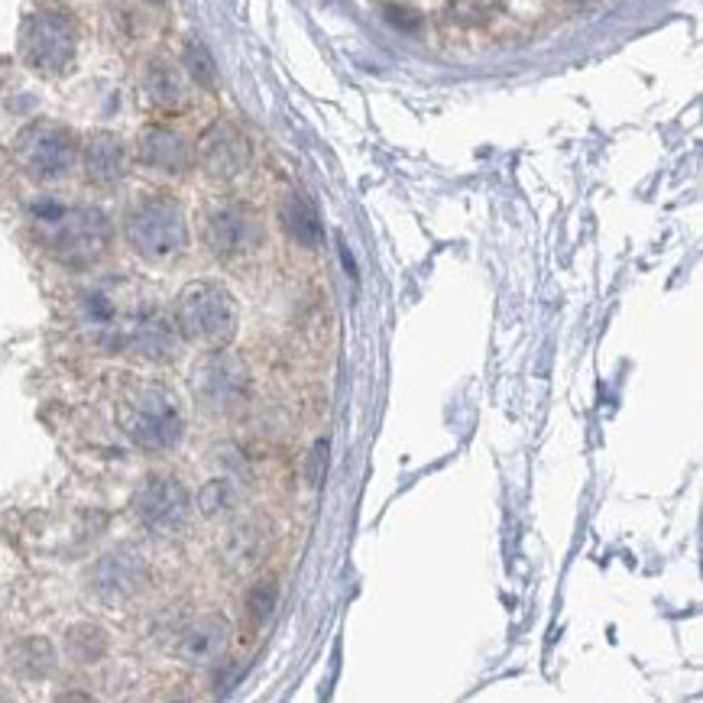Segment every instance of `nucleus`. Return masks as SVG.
Wrapping results in <instances>:
<instances>
[{
	"mask_svg": "<svg viewBox=\"0 0 703 703\" xmlns=\"http://www.w3.org/2000/svg\"><path fill=\"white\" fill-rule=\"evenodd\" d=\"M10 665L20 678H30V681H43L56 671V648L49 638L43 635H30V638H20L13 648H10Z\"/></svg>",
	"mask_w": 703,
	"mask_h": 703,
	"instance_id": "obj_18",
	"label": "nucleus"
},
{
	"mask_svg": "<svg viewBox=\"0 0 703 703\" xmlns=\"http://www.w3.org/2000/svg\"><path fill=\"white\" fill-rule=\"evenodd\" d=\"M276 603H280V590H276V580H270V577L257 580V583L247 590V613L253 616L257 626H263V623L273 620Z\"/></svg>",
	"mask_w": 703,
	"mask_h": 703,
	"instance_id": "obj_21",
	"label": "nucleus"
},
{
	"mask_svg": "<svg viewBox=\"0 0 703 703\" xmlns=\"http://www.w3.org/2000/svg\"><path fill=\"white\" fill-rule=\"evenodd\" d=\"M137 152L143 166L169 175H182L192 166V146L172 127H146L137 143Z\"/></svg>",
	"mask_w": 703,
	"mask_h": 703,
	"instance_id": "obj_15",
	"label": "nucleus"
},
{
	"mask_svg": "<svg viewBox=\"0 0 703 703\" xmlns=\"http://www.w3.org/2000/svg\"><path fill=\"white\" fill-rule=\"evenodd\" d=\"M172 321H175V331L182 341L199 344L205 351H217L237 338L240 308H237V298L230 295L227 285L199 280L189 282L175 295Z\"/></svg>",
	"mask_w": 703,
	"mask_h": 703,
	"instance_id": "obj_4",
	"label": "nucleus"
},
{
	"mask_svg": "<svg viewBox=\"0 0 703 703\" xmlns=\"http://www.w3.org/2000/svg\"><path fill=\"white\" fill-rule=\"evenodd\" d=\"M146 3H162V0H146Z\"/></svg>",
	"mask_w": 703,
	"mask_h": 703,
	"instance_id": "obj_25",
	"label": "nucleus"
},
{
	"mask_svg": "<svg viewBox=\"0 0 703 703\" xmlns=\"http://www.w3.org/2000/svg\"><path fill=\"white\" fill-rule=\"evenodd\" d=\"M75 156H78L75 134L56 121H33L30 127L20 131V137L13 143L16 166L36 182H56L69 175Z\"/></svg>",
	"mask_w": 703,
	"mask_h": 703,
	"instance_id": "obj_8",
	"label": "nucleus"
},
{
	"mask_svg": "<svg viewBox=\"0 0 703 703\" xmlns=\"http://www.w3.org/2000/svg\"><path fill=\"white\" fill-rule=\"evenodd\" d=\"M386 20H389L393 26L406 30V33H416V30L422 26V16H419L416 10H409V7H399V3H389V7H386Z\"/></svg>",
	"mask_w": 703,
	"mask_h": 703,
	"instance_id": "obj_24",
	"label": "nucleus"
},
{
	"mask_svg": "<svg viewBox=\"0 0 703 703\" xmlns=\"http://www.w3.org/2000/svg\"><path fill=\"white\" fill-rule=\"evenodd\" d=\"M230 648V623L220 613L192 620L179 635V658L195 668H212Z\"/></svg>",
	"mask_w": 703,
	"mask_h": 703,
	"instance_id": "obj_13",
	"label": "nucleus"
},
{
	"mask_svg": "<svg viewBox=\"0 0 703 703\" xmlns=\"http://www.w3.org/2000/svg\"><path fill=\"white\" fill-rule=\"evenodd\" d=\"M234 502H237V492L230 487V480H212V484H205L202 492H199V509L208 519H217V515L230 512Z\"/></svg>",
	"mask_w": 703,
	"mask_h": 703,
	"instance_id": "obj_22",
	"label": "nucleus"
},
{
	"mask_svg": "<svg viewBox=\"0 0 703 703\" xmlns=\"http://www.w3.org/2000/svg\"><path fill=\"white\" fill-rule=\"evenodd\" d=\"M81 162H84V175L91 185H117L127 172V149L117 134L111 131H98L84 140L81 149Z\"/></svg>",
	"mask_w": 703,
	"mask_h": 703,
	"instance_id": "obj_14",
	"label": "nucleus"
},
{
	"mask_svg": "<svg viewBox=\"0 0 703 703\" xmlns=\"http://www.w3.org/2000/svg\"><path fill=\"white\" fill-rule=\"evenodd\" d=\"M124 237L131 250L149 260L166 263L185 253L189 247V220L175 199L169 195H146L140 199L124 220Z\"/></svg>",
	"mask_w": 703,
	"mask_h": 703,
	"instance_id": "obj_5",
	"label": "nucleus"
},
{
	"mask_svg": "<svg viewBox=\"0 0 703 703\" xmlns=\"http://www.w3.org/2000/svg\"><path fill=\"white\" fill-rule=\"evenodd\" d=\"M199 166L214 182H234L250 166V143L234 124L217 121L199 140Z\"/></svg>",
	"mask_w": 703,
	"mask_h": 703,
	"instance_id": "obj_12",
	"label": "nucleus"
},
{
	"mask_svg": "<svg viewBox=\"0 0 703 703\" xmlns=\"http://www.w3.org/2000/svg\"><path fill=\"white\" fill-rule=\"evenodd\" d=\"M117 424L143 451H172L185 434L179 396L156 379H131L121 389Z\"/></svg>",
	"mask_w": 703,
	"mask_h": 703,
	"instance_id": "obj_3",
	"label": "nucleus"
},
{
	"mask_svg": "<svg viewBox=\"0 0 703 703\" xmlns=\"http://www.w3.org/2000/svg\"><path fill=\"white\" fill-rule=\"evenodd\" d=\"M78 321L88 341L104 353H134L149 363H169L179 331L159 298L134 280L94 282L78 295Z\"/></svg>",
	"mask_w": 703,
	"mask_h": 703,
	"instance_id": "obj_1",
	"label": "nucleus"
},
{
	"mask_svg": "<svg viewBox=\"0 0 703 703\" xmlns=\"http://www.w3.org/2000/svg\"><path fill=\"white\" fill-rule=\"evenodd\" d=\"M20 56L39 75H66L78 56V33L66 13L36 10L23 20Z\"/></svg>",
	"mask_w": 703,
	"mask_h": 703,
	"instance_id": "obj_7",
	"label": "nucleus"
},
{
	"mask_svg": "<svg viewBox=\"0 0 703 703\" xmlns=\"http://www.w3.org/2000/svg\"><path fill=\"white\" fill-rule=\"evenodd\" d=\"M280 224H282V230H285V237H288L292 243L305 247V250L318 247V243H321V237H325V230H321V217H318V212H315V205H311L305 195H298V192H292V195H285V199H282Z\"/></svg>",
	"mask_w": 703,
	"mask_h": 703,
	"instance_id": "obj_17",
	"label": "nucleus"
},
{
	"mask_svg": "<svg viewBox=\"0 0 703 703\" xmlns=\"http://www.w3.org/2000/svg\"><path fill=\"white\" fill-rule=\"evenodd\" d=\"M182 63H185V71H189V78H192L195 84H202V88H214V84H217V66H214L212 53L205 49L202 39L192 36V39L185 43Z\"/></svg>",
	"mask_w": 703,
	"mask_h": 703,
	"instance_id": "obj_20",
	"label": "nucleus"
},
{
	"mask_svg": "<svg viewBox=\"0 0 703 703\" xmlns=\"http://www.w3.org/2000/svg\"><path fill=\"white\" fill-rule=\"evenodd\" d=\"M33 230L39 243L71 270H91L111 253L114 227L111 217L94 205H59L36 202L30 208Z\"/></svg>",
	"mask_w": 703,
	"mask_h": 703,
	"instance_id": "obj_2",
	"label": "nucleus"
},
{
	"mask_svg": "<svg viewBox=\"0 0 703 703\" xmlns=\"http://www.w3.org/2000/svg\"><path fill=\"white\" fill-rule=\"evenodd\" d=\"M328 474V441H318L308 454V467H305V477H308V487H321Z\"/></svg>",
	"mask_w": 703,
	"mask_h": 703,
	"instance_id": "obj_23",
	"label": "nucleus"
},
{
	"mask_svg": "<svg viewBox=\"0 0 703 703\" xmlns=\"http://www.w3.org/2000/svg\"><path fill=\"white\" fill-rule=\"evenodd\" d=\"M107 633L98 623H75L66 630V655L75 665H94L107 655Z\"/></svg>",
	"mask_w": 703,
	"mask_h": 703,
	"instance_id": "obj_19",
	"label": "nucleus"
},
{
	"mask_svg": "<svg viewBox=\"0 0 703 703\" xmlns=\"http://www.w3.org/2000/svg\"><path fill=\"white\" fill-rule=\"evenodd\" d=\"M250 370L247 363L230 353L227 348H217L208 351L192 370V393H195V402L212 412V416H237L247 409L250 402Z\"/></svg>",
	"mask_w": 703,
	"mask_h": 703,
	"instance_id": "obj_6",
	"label": "nucleus"
},
{
	"mask_svg": "<svg viewBox=\"0 0 703 703\" xmlns=\"http://www.w3.org/2000/svg\"><path fill=\"white\" fill-rule=\"evenodd\" d=\"M263 237V220L250 205H220L205 217V247L220 260L253 253Z\"/></svg>",
	"mask_w": 703,
	"mask_h": 703,
	"instance_id": "obj_10",
	"label": "nucleus"
},
{
	"mask_svg": "<svg viewBox=\"0 0 703 703\" xmlns=\"http://www.w3.org/2000/svg\"><path fill=\"white\" fill-rule=\"evenodd\" d=\"M192 512L189 487L172 474H149L134 492V515L152 535H175Z\"/></svg>",
	"mask_w": 703,
	"mask_h": 703,
	"instance_id": "obj_9",
	"label": "nucleus"
},
{
	"mask_svg": "<svg viewBox=\"0 0 703 703\" xmlns=\"http://www.w3.org/2000/svg\"><path fill=\"white\" fill-rule=\"evenodd\" d=\"M143 91H146L149 104L159 111H182L189 101L185 78L179 66H172L169 59H149V66L143 71Z\"/></svg>",
	"mask_w": 703,
	"mask_h": 703,
	"instance_id": "obj_16",
	"label": "nucleus"
},
{
	"mask_svg": "<svg viewBox=\"0 0 703 703\" xmlns=\"http://www.w3.org/2000/svg\"><path fill=\"white\" fill-rule=\"evenodd\" d=\"M146 587H149V567L131 548H117V552L101 555L88 570V590L104 603L137 600Z\"/></svg>",
	"mask_w": 703,
	"mask_h": 703,
	"instance_id": "obj_11",
	"label": "nucleus"
}]
</instances>
